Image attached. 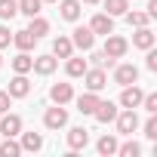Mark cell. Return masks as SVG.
<instances>
[{
	"mask_svg": "<svg viewBox=\"0 0 157 157\" xmlns=\"http://www.w3.org/2000/svg\"><path fill=\"white\" fill-rule=\"evenodd\" d=\"M83 80H86V90L90 93H102L108 86V74H105V68H86L83 71Z\"/></svg>",
	"mask_w": 157,
	"mask_h": 157,
	"instance_id": "6da1fadb",
	"label": "cell"
},
{
	"mask_svg": "<svg viewBox=\"0 0 157 157\" xmlns=\"http://www.w3.org/2000/svg\"><path fill=\"white\" fill-rule=\"evenodd\" d=\"M142 129H145V136H148V139H151V142H154V139H157V117H154V114H151V117H148V120H145V126H142Z\"/></svg>",
	"mask_w": 157,
	"mask_h": 157,
	"instance_id": "1f68e13d",
	"label": "cell"
},
{
	"mask_svg": "<svg viewBox=\"0 0 157 157\" xmlns=\"http://www.w3.org/2000/svg\"><path fill=\"white\" fill-rule=\"evenodd\" d=\"M142 108H145L148 114H157V93H145V96H142Z\"/></svg>",
	"mask_w": 157,
	"mask_h": 157,
	"instance_id": "4dcf8cb0",
	"label": "cell"
},
{
	"mask_svg": "<svg viewBox=\"0 0 157 157\" xmlns=\"http://www.w3.org/2000/svg\"><path fill=\"white\" fill-rule=\"evenodd\" d=\"M28 31H31L34 37H43V34H49V22H46V19H40V16H31Z\"/></svg>",
	"mask_w": 157,
	"mask_h": 157,
	"instance_id": "d4e9b609",
	"label": "cell"
},
{
	"mask_svg": "<svg viewBox=\"0 0 157 157\" xmlns=\"http://www.w3.org/2000/svg\"><path fill=\"white\" fill-rule=\"evenodd\" d=\"M34 40H37V37H34V34H31L28 28H25V31H16V34H13V43H16V46H19L22 52L34 49Z\"/></svg>",
	"mask_w": 157,
	"mask_h": 157,
	"instance_id": "d6986e66",
	"label": "cell"
},
{
	"mask_svg": "<svg viewBox=\"0 0 157 157\" xmlns=\"http://www.w3.org/2000/svg\"><path fill=\"white\" fill-rule=\"evenodd\" d=\"M65 71H68V77H83V71H86V59H74V56H68Z\"/></svg>",
	"mask_w": 157,
	"mask_h": 157,
	"instance_id": "7402d4cb",
	"label": "cell"
},
{
	"mask_svg": "<svg viewBox=\"0 0 157 157\" xmlns=\"http://www.w3.org/2000/svg\"><path fill=\"white\" fill-rule=\"evenodd\" d=\"M0 62H3V59H0Z\"/></svg>",
	"mask_w": 157,
	"mask_h": 157,
	"instance_id": "f35d334b",
	"label": "cell"
},
{
	"mask_svg": "<svg viewBox=\"0 0 157 157\" xmlns=\"http://www.w3.org/2000/svg\"><path fill=\"white\" fill-rule=\"evenodd\" d=\"M136 80H139V68H136V65H117V68H114V83L129 86V83H136Z\"/></svg>",
	"mask_w": 157,
	"mask_h": 157,
	"instance_id": "5b68a950",
	"label": "cell"
},
{
	"mask_svg": "<svg viewBox=\"0 0 157 157\" xmlns=\"http://www.w3.org/2000/svg\"><path fill=\"white\" fill-rule=\"evenodd\" d=\"M86 142H90V132H86L83 126H74V129L68 132V148H71V151H80V148H86Z\"/></svg>",
	"mask_w": 157,
	"mask_h": 157,
	"instance_id": "4fadbf2b",
	"label": "cell"
},
{
	"mask_svg": "<svg viewBox=\"0 0 157 157\" xmlns=\"http://www.w3.org/2000/svg\"><path fill=\"white\" fill-rule=\"evenodd\" d=\"M142 96H145V93H142L136 83H129V86H123V93H120V105H123V108H139V105H142Z\"/></svg>",
	"mask_w": 157,
	"mask_h": 157,
	"instance_id": "9c48e42d",
	"label": "cell"
},
{
	"mask_svg": "<svg viewBox=\"0 0 157 157\" xmlns=\"http://www.w3.org/2000/svg\"><path fill=\"white\" fill-rule=\"evenodd\" d=\"M123 16H126V22H129L132 28H145V25L151 22V16H148V13H129V10H126Z\"/></svg>",
	"mask_w": 157,
	"mask_h": 157,
	"instance_id": "f1b7e54d",
	"label": "cell"
},
{
	"mask_svg": "<svg viewBox=\"0 0 157 157\" xmlns=\"http://www.w3.org/2000/svg\"><path fill=\"white\" fill-rule=\"evenodd\" d=\"M10 105H13V96H10L6 90H0V114H6V111H10Z\"/></svg>",
	"mask_w": 157,
	"mask_h": 157,
	"instance_id": "836d02e7",
	"label": "cell"
},
{
	"mask_svg": "<svg viewBox=\"0 0 157 157\" xmlns=\"http://www.w3.org/2000/svg\"><path fill=\"white\" fill-rule=\"evenodd\" d=\"M126 49H129V43H126L123 37H117L114 31H111V34H105V49H102L105 56H111V59H123V56H126Z\"/></svg>",
	"mask_w": 157,
	"mask_h": 157,
	"instance_id": "7a4b0ae2",
	"label": "cell"
},
{
	"mask_svg": "<svg viewBox=\"0 0 157 157\" xmlns=\"http://www.w3.org/2000/svg\"><path fill=\"white\" fill-rule=\"evenodd\" d=\"M117 154H123V157H139V154H142V145H139V142H126V145H117Z\"/></svg>",
	"mask_w": 157,
	"mask_h": 157,
	"instance_id": "f546056e",
	"label": "cell"
},
{
	"mask_svg": "<svg viewBox=\"0 0 157 157\" xmlns=\"http://www.w3.org/2000/svg\"><path fill=\"white\" fill-rule=\"evenodd\" d=\"M71 43H74L77 49H86V52H90V49L96 46V34H93L90 28H83V25H80V28H74V37H71Z\"/></svg>",
	"mask_w": 157,
	"mask_h": 157,
	"instance_id": "8992f818",
	"label": "cell"
},
{
	"mask_svg": "<svg viewBox=\"0 0 157 157\" xmlns=\"http://www.w3.org/2000/svg\"><path fill=\"white\" fill-rule=\"evenodd\" d=\"M22 132V117L19 114H3V120H0V136H19Z\"/></svg>",
	"mask_w": 157,
	"mask_h": 157,
	"instance_id": "30bf717a",
	"label": "cell"
},
{
	"mask_svg": "<svg viewBox=\"0 0 157 157\" xmlns=\"http://www.w3.org/2000/svg\"><path fill=\"white\" fill-rule=\"evenodd\" d=\"M102 3H105L108 16H123L129 10V0H102Z\"/></svg>",
	"mask_w": 157,
	"mask_h": 157,
	"instance_id": "484cf974",
	"label": "cell"
},
{
	"mask_svg": "<svg viewBox=\"0 0 157 157\" xmlns=\"http://www.w3.org/2000/svg\"><path fill=\"white\" fill-rule=\"evenodd\" d=\"M114 120H117V132H123V136H132V132L139 129V114H136V108H126V111L117 114Z\"/></svg>",
	"mask_w": 157,
	"mask_h": 157,
	"instance_id": "3957f363",
	"label": "cell"
},
{
	"mask_svg": "<svg viewBox=\"0 0 157 157\" xmlns=\"http://www.w3.org/2000/svg\"><path fill=\"white\" fill-rule=\"evenodd\" d=\"M148 16H151V19L157 16V0H148Z\"/></svg>",
	"mask_w": 157,
	"mask_h": 157,
	"instance_id": "d590c367",
	"label": "cell"
},
{
	"mask_svg": "<svg viewBox=\"0 0 157 157\" xmlns=\"http://www.w3.org/2000/svg\"><path fill=\"white\" fill-rule=\"evenodd\" d=\"M19 16V0H0V19L10 22Z\"/></svg>",
	"mask_w": 157,
	"mask_h": 157,
	"instance_id": "603a6c76",
	"label": "cell"
},
{
	"mask_svg": "<svg viewBox=\"0 0 157 157\" xmlns=\"http://www.w3.org/2000/svg\"><path fill=\"white\" fill-rule=\"evenodd\" d=\"M90 31H93V34H111V31H114V16H108V13H99V16H93V22H90Z\"/></svg>",
	"mask_w": 157,
	"mask_h": 157,
	"instance_id": "ba28073f",
	"label": "cell"
},
{
	"mask_svg": "<svg viewBox=\"0 0 157 157\" xmlns=\"http://www.w3.org/2000/svg\"><path fill=\"white\" fill-rule=\"evenodd\" d=\"M40 148H43L40 132H22V151H40Z\"/></svg>",
	"mask_w": 157,
	"mask_h": 157,
	"instance_id": "44dd1931",
	"label": "cell"
},
{
	"mask_svg": "<svg viewBox=\"0 0 157 157\" xmlns=\"http://www.w3.org/2000/svg\"><path fill=\"white\" fill-rule=\"evenodd\" d=\"M59 10L65 22H77L80 19V0H59Z\"/></svg>",
	"mask_w": 157,
	"mask_h": 157,
	"instance_id": "5bb4252c",
	"label": "cell"
},
{
	"mask_svg": "<svg viewBox=\"0 0 157 157\" xmlns=\"http://www.w3.org/2000/svg\"><path fill=\"white\" fill-rule=\"evenodd\" d=\"M43 123H46V129H62V126L68 123V111H65L62 105H56V108H46V114H43Z\"/></svg>",
	"mask_w": 157,
	"mask_h": 157,
	"instance_id": "277c9868",
	"label": "cell"
},
{
	"mask_svg": "<svg viewBox=\"0 0 157 157\" xmlns=\"http://www.w3.org/2000/svg\"><path fill=\"white\" fill-rule=\"evenodd\" d=\"M80 3H102V0H80Z\"/></svg>",
	"mask_w": 157,
	"mask_h": 157,
	"instance_id": "8d00e7d4",
	"label": "cell"
},
{
	"mask_svg": "<svg viewBox=\"0 0 157 157\" xmlns=\"http://www.w3.org/2000/svg\"><path fill=\"white\" fill-rule=\"evenodd\" d=\"M22 154V145L16 142V136H3L0 142V157H19Z\"/></svg>",
	"mask_w": 157,
	"mask_h": 157,
	"instance_id": "ac0fdd59",
	"label": "cell"
},
{
	"mask_svg": "<svg viewBox=\"0 0 157 157\" xmlns=\"http://www.w3.org/2000/svg\"><path fill=\"white\" fill-rule=\"evenodd\" d=\"M52 56H59V59L74 56V43H71V37H56V40H52Z\"/></svg>",
	"mask_w": 157,
	"mask_h": 157,
	"instance_id": "e0dca14e",
	"label": "cell"
},
{
	"mask_svg": "<svg viewBox=\"0 0 157 157\" xmlns=\"http://www.w3.org/2000/svg\"><path fill=\"white\" fill-rule=\"evenodd\" d=\"M93 117H96L99 123H111V120L117 117V105H114V102H102V99H99V105H96Z\"/></svg>",
	"mask_w": 157,
	"mask_h": 157,
	"instance_id": "8fae6325",
	"label": "cell"
},
{
	"mask_svg": "<svg viewBox=\"0 0 157 157\" xmlns=\"http://www.w3.org/2000/svg\"><path fill=\"white\" fill-rule=\"evenodd\" d=\"M96 105H99V93H90V90L77 99V111H80V114H93Z\"/></svg>",
	"mask_w": 157,
	"mask_h": 157,
	"instance_id": "2e32d148",
	"label": "cell"
},
{
	"mask_svg": "<svg viewBox=\"0 0 157 157\" xmlns=\"http://www.w3.org/2000/svg\"><path fill=\"white\" fill-rule=\"evenodd\" d=\"M43 3H59V0H43Z\"/></svg>",
	"mask_w": 157,
	"mask_h": 157,
	"instance_id": "74e56055",
	"label": "cell"
},
{
	"mask_svg": "<svg viewBox=\"0 0 157 157\" xmlns=\"http://www.w3.org/2000/svg\"><path fill=\"white\" fill-rule=\"evenodd\" d=\"M6 93H10L13 99H25V96L31 93V83H28V77H25V74H16L13 80H10V86H6Z\"/></svg>",
	"mask_w": 157,
	"mask_h": 157,
	"instance_id": "52a82bcc",
	"label": "cell"
},
{
	"mask_svg": "<svg viewBox=\"0 0 157 157\" xmlns=\"http://www.w3.org/2000/svg\"><path fill=\"white\" fill-rule=\"evenodd\" d=\"M145 65H148V71H157V52L154 49H148V62Z\"/></svg>",
	"mask_w": 157,
	"mask_h": 157,
	"instance_id": "e575fe53",
	"label": "cell"
},
{
	"mask_svg": "<svg viewBox=\"0 0 157 157\" xmlns=\"http://www.w3.org/2000/svg\"><path fill=\"white\" fill-rule=\"evenodd\" d=\"M10 43H13V31H10L6 25H0V49L10 46Z\"/></svg>",
	"mask_w": 157,
	"mask_h": 157,
	"instance_id": "d6a6232c",
	"label": "cell"
},
{
	"mask_svg": "<svg viewBox=\"0 0 157 157\" xmlns=\"http://www.w3.org/2000/svg\"><path fill=\"white\" fill-rule=\"evenodd\" d=\"M31 65H34V59H31L28 52H22V56H16V59H13L16 74H28V71H31Z\"/></svg>",
	"mask_w": 157,
	"mask_h": 157,
	"instance_id": "4316f807",
	"label": "cell"
},
{
	"mask_svg": "<svg viewBox=\"0 0 157 157\" xmlns=\"http://www.w3.org/2000/svg\"><path fill=\"white\" fill-rule=\"evenodd\" d=\"M96 148H99V154H105V157H108V154H117V139H114V136H102Z\"/></svg>",
	"mask_w": 157,
	"mask_h": 157,
	"instance_id": "83f0119b",
	"label": "cell"
},
{
	"mask_svg": "<svg viewBox=\"0 0 157 157\" xmlns=\"http://www.w3.org/2000/svg\"><path fill=\"white\" fill-rule=\"evenodd\" d=\"M132 46H139V49H151V46H154V34L148 31V25L132 34Z\"/></svg>",
	"mask_w": 157,
	"mask_h": 157,
	"instance_id": "ffe728a7",
	"label": "cell"
},
{
	"mask_svg": "<svg viewBox=\"0 0 157 157\" xmlns=\"http://www.w3.org/2000/svg\"><path fill=\"white\" fill-rule=\"evenodd\" d=\"M56 65H59V59H56V56H37V59H34V65H31V71H37V74H43V77H46V74H52V71H56Z\"/></svg>",
	"mask_w": 157,
	"mask_h": 157,
	"instance_id": "9a60e30c",
	"label": "cell"
},
{
	"mask_svg": "<svg viewBox=\"0 0 157 157\" xmlns=\"http://www.w3.org/2000/svg\"><path fill=\"white\" fill-rule=\"evenodd\" d=\"M40 6H43V0H19V13L22 16H40Z\"/></svg>",
	"mask_w": 157,
	"mask_h": 157,
	"instance_id": "cb8c5ba5",
	"label": "cell"
},
{
	"mask_svg": "<svg viewBox=\"0 0 157 157\" xmlns=\"http://www.w3.org/2000/svg\"><path fill=\"white\" fill-rule=\"evenodd\" d=\"M49 99H52L56 105H68V102L74 99V90H71V83H56V86L49 90Z\"/></svg>",
	"mask_w": 157,
	"mask_h": 157,
	"instance_id": "7c38bea8",
	"label": "cell"
}]
</instances>
